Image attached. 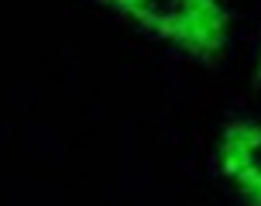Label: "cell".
Masks as SVG:
<instances>
[{"mask_svg": "<svg viewBox=\"0 0 261 206\" xmlns=\"http://www.w3.org/2000/svg\"><path fill=\"white\" fill-rule=\"evenodd\" d=\"M134 24L162 35L182 52L213 62L227 45L230 17L220 0H100Z\"/></svg>", "mask_w": 261, "mask_h": 206, "instance_id": "1", "label": "cell"}, {"mask_svg": "<svg viewBox=\"0 0 261 206\" xmlns=\"http://www.w3.org/2000/svg\"><path fill=\"white\" fill-rule=\"evenodd\" d=\"M220 168L248 206H261V124H230L223 131Z\"/></svg>", "mask_w": 261, "mask_h": 206, "instance_id": "2", "label": "cell"}, {"mask_svg": "<svg viewBox=\"0 0 261 206\" xmlns=\"http://www.w3.org/2000/svg\"><path fill=\"white\" fill-rule=\"evenodd\" d=\"M258 83H261V59H258Z\"/></svg>", "mask_w": 261, "mask_h": 206, "instance_id": "3", "label": "cell"}]
</instances>
